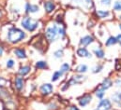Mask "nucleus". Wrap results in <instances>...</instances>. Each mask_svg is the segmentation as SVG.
Masks as SVG:
<instances>
[{"label":"nucleus","instance_id":"nucleus-4","mask_svg":"<svg viewBox=\"0 0 121 110\" xmlns=\"http://www.w3.org/2000/svg\"><path fill=\"white\" fill-rule=\"evenodd\" d=\"M93 101V95L91 93H84L82 94L80 97L77 98V103L78 106L82 108H86Z\"/></svg>","mask_w":121,"mask_h":110},{"label":"nucleus","instance_id":"nucleus-36","mask_svg":"<svg viewBox=\"0 0 121 110\" xmlns=\"http://www.w3.org/2000/svg\"><path fill=\"white\" fill-rule=\"evenodd\" d=\"M4 53V47L3 46H0V57L3 55Z\"/></svg>","mask_w":121,"mask_h":110},{"label":"nucleus","instance_id":"nucleus-11","mask_svg":"<svg viewBox=\"0 0 121 110\" xmlns=\"http://www.w3.org/2000/svg\"><path fill=\"white\" fill-rule=\"evenodd\" d=\"M43 8L47 14H53L56 9V4L53 0H45L43 2Z\"/></svg>","mask_w":121,"mask_h":110},{"label":"nucleus","instance_id":"nucleus-38","mask_svg":"<svg viewBox=\"0 0 121 110\" xmlns=\"http://www.w3.org/2000/svg\"><path fill=\"white\" fill-rule=\"evenodd\" d=\"M118 29H119V30L121 31V22L119 23V24H118Z\"/></svg>","mask_w":121,"mask_h":110},{"label":"nucleus","instance_id":"nucleus-24","mask_svg":"<svg viewBox=\"0 0 121 110\" xmlns=\"http://www.w3.org/2000/svg\"><path fill=\"white\" fill-rule=\"evenodd\" d=\"M64 56H65V51H64V49H62V48L56 50V51H54V53H53V57H54L56 60H61Z\"/></svg>","mask_w":121,"mask_h":110},{"label":"nucleus","instance_id":"nucleus-22","mask_svg":"<svg viewBox=\"0 0 121 110\" xmlns=\"http://www.w3.org/2000/svg\"><path fill=\"white\" fill-rule=\"evenodd\" d=\"M60 72L65 76L67 75L68 73H69V71L71 70V66H70V63H63L62 64L60 65V68H59Z\"/></svg>","mask_w":121,"mask_h":110},{"label":"nucleus","instance_id":"nucleus-39","mask_svg":"<svg viewBox=\"0 0 121 110\" xmlns=\"http://www.w3.org/2000/svg\"><path fill=\"white\" fill-rule=\"evenodd\" d=\"M117 17H118V20H119V21L121 22V14H119V15H118Z\"/></svg>","mask_w":121,"mask_h":110},{"label":"nucleus","instance_id":"nucleus-25","mask_svg":"<svg viewBox=\"0 0 121 110\" xmlns=\"http://www.w3.org/2000/svg\"><path fill=\"white\" fill-rule=\"evenodd\" d=\"M63 77H64V75L61 73L60 70H56V71H55V72L53 73V75H52V77H51V81H52V82H56V81H58L59 79H61Z\"/></svg>","mask_w":121,"mask_h":110},{"label":"nucleus","instance_id":"nucleus-12","mask_svg":"<svg viewBox=\"0 0 121 110\" xmlns=\"http://www.w3.org/2000/svg\"><path fill=\"white\" fill-rule=\"evenodd\" d=\"M76 55H77V57L83 58V59H91L92 58V53L85 47H79L76 50Z\"/></svg>","mask_w":121,"mask_h":110},{"label":"nucleus","instance_id":"nucleus-35","mask_svg":"<svg viewBox=\"0 0 121 110\" xmlns=\"http://www.w3.org/2000/svg\"><path fill=\"white\" fill-rule=\"evenodd\" d=\"M116 38H117V44H119L121 47V33H118L117 35H116Z\"/></svg>","mask_w":121,"mask_h":110},{"label":"nucleus","instance_id":"nucleus-30","mask_svg":"<svg viewBox=\"0 0 121 110\" xmlns=\"http://www.w3.org/2000/svg\"><path fill=\"white\" fill-rule=\"evenodd\" d=\"M9 85V81L6 79H4L3 77H0V88H3V87H7Z\"/></svg>","mask_w":121,"mask_h":110},{"label":"nucleus","instance_id":"nucleus-6","mask_svg":"<svg viewBox=\"0 0 121 110\" xmlns=\"http://www.w3.org/2000/svg\"><path fill=\"white\" fill-rule=\"evenodd\" d=\"M110 100L112 102L113 107H116L117 109L121 110V89L119 90H117L111 94Z\"/></svg>","mask_w":121,"mask_h":110},{"label":"nucleus","instance_id":"nucleus-37","mask_svg":"<svg viewBox=\"0 0 121 110\" xmlns=\"http://www.w3.org/2000/svg\"><path fill=\"white\" fill-rule=\"evenodd\" d=\"M2 16H3V11L0 9V18H2Z\"/></svg>","mask_w":121,"mask_h":110},{"label":"nucleus","instance_id":"nucleus-16","mask_svg":"<svg viewBox=\"0 0 121 110\" xmlns=\"http://www.w3.org/2000/svg\"><path fill=\"white\" fill-rule=\"evenodd\" d=\"M13 53H14V55H15L18 59H20V60H26V59L27 58L26 51V50L23 49V48H16V49H14V50H13Z\"/></svg>","mask_w":121,"mask_h":110},{"label":"nucleus","instance_id":"nucleus-17","mask_svg":"<svg viewBox=\"0 0 121 110\" xmlns=\"http://www.w3.org/2000/svg\"><path fill=\"white\" fill-rule=\"evenodd\" d=\"M99 86L102 89H104L105 90H108L114 86V81H113V79L111 78H104Z\"/></svg>","mask_w":121,"mask_h":110},{"label":"nucleus","instance_id":"nucleus-40","mask_svg":"<svg viewBox=\"0 0 121 110\" xmlns=\"http://www.w3.org/2000/svg\"><path fill=\"white\" fill-rule=\"evenodd\" d=\"M94 110H96V109H94Z\"/></svg>","mask_w":121,"mask_h":110},{"label":"nucleus","instance_id":"nucleus-31","mask_svg":"<svg viewBox=\"0 0 121 110\" xmlns=\"http://www.w3.org/2000/svg\"><path fill=\"white\" fill-rule=\"evenodd\" d=\"M114 85H115L117 88L121 89V78L120 77H117V78L115 79V80H114Z\"/></svg>","mask_w":121,"mask_h":110},{"label":"nucleus","instance_id":"nucleus-13","mask_svg":"<svg viewBox=\"0 0 121 110\" xmlns=\"http://www.w3.org/2000/svg\"><path fill=\"white\" fill-rule=\"evenodd\" d=\"M92 52H93V54L95 55L96 58H98L99 60H102V59L105 58V51L101 48L100 45H97V46L93 47L92 48Z\"/></svg>","mask_w":121,"mask_h":110},{"label":"nucleus","instance_id":"nucleus-27","mask_svg":"<svg viewBox=\"0 0 121 110\" xmlns=\"http://www.w3.org/2000/svg\"><path fill=\"white\" fill-rule=\"evenodd\" d=\"M15 64H16V63H15V61L13 59H9L6 62V67L8 69H13L14 66H15Z\"/></svg>","mask_w":121,"mask_h":110},{"label":"nucleus","instance_id":"nucleus-21","mask_svg":"<svg viewBox=\"0 0 121 110\" xmlns=\"http://www.w3.org/2000/svg\"><path fill=\"white\" fill-rule=\"evenodd\" d=\"M117 44V41L116 35H110V36L105 40V42H104V45H105V47H107V48L116 46Z\"/></svg>","mask_w":121,"mask_h":110},{"label":"nucleus","instance_id":"nucleus-15","mask_svg":"<svg viewBox=\"0 0 121 110\" xmlns=\"http://www.w3.org/2000/svg\"><path fill=\"white\" fill-rule=\"evenodd\" d=\"M25 9L26 14H36L39 11V7L36 4H31V3H26Z\"/></svg>","mask_w":121,"mask_h":110},{"label":"nucleus","instance_id":"nucleus-14","mask_svg":"<svg viewBox=\"0 0 121 110\" xmlns=\"http://www.w3.org/2000/svg\"><path fill=\"white\" fill-rule=\"evenodd\" d=\"M14 89L18 91H22L25 88V85H26V81H25V79L23 77H16L14 79Z\"/></svg>","mask_w":121,"mask_h":110},{"label":"nucleus","instance_id":"nucleus-8","mask_svg":"<svg viewBox=\"0 0 121 110\" xmlns=\"http://www.w3.org/2000/svg\"><path fill=\"white\" fill-rule=\"evenodd\" d=\"M94 43H96V40L94 38V36L92 35H83L80 40H79V45L80 47H88V46H91L93 45Z\"/></svg>","mask_w":121,"mask_h":110},{"label":"nucleus","instance_id":"nucleus-3","mask_svg":"<svg viewBox=\"0 0 121 110\" xmlns=\"http://www.w3.org/2000/svg\"><path fill=\"white\" fill-rule=\"evenodd\" d=\"M21 26L26 31L33 33L36 30H38V28L39 26V23L38 20L33 19L30 16H26L21 20Z\"/></svg>","mask_w":121,"mask_h":110},{"label":"nucleus","instance_id":"nucleus-29","mask_svg":"<svg viewBox=\"0 0 121 110\" xmlns=\"http://www.w3.org/2000/svg\"><path fill=\"white\" fill-rule=\"evenodd\" d=\"M99 6L102 8H109L112 6V0H99Z\"/></svg>","mask_w":121,"mask_h":110},{"label":"nucleus","instance_id":"nucleus-1","mask_svg":"<svg viewBox=\"0 0 121 110\" xmlns=\"http://www.w3.org/2000/svg\"><path fill=\"white\" fill-rule=\"evenodd\" d=\"M26 38V33L18 27H10L7 33V40L11 44H17Z\"/></svg>","mask_w":121,"mask_h":110},{"label":"nucleus","instance_id":"nucleus-28","mask_svg":"<svg viewBox=\"0 0 121 110\" xmlns=\"http://www.w3.org/2000/svg\"><path fill=\"white\" fill-rule=\"evenodd\" d=\"M113 9L117 12H121V0L115 1L114 5H113Z\"/></svg>","mask_w":121,"mask_h":110},{"label":"nucleus","instance_id":"nucleus-19","mask_svg":"<svg viewBox=\"0 0 121 110\" xmlns=\"http://www.w3.org/2000/svg\"><path fill=\"white\" fill-rule=\"evenodd\" d=\"M94 95L96 96L97 99L100 100V99H103L105 97V94H106V90L104 89H102L100 86H98L95 90H94Z\"/></svg>","mask_w":121,"mask_h":110},{"label":"nucleus","instance_id":"nucleus-34","mask_svg":"<svg viewBox=\"0 0 121 110\" xmlns=\"http://www.w3.org/2000/svg\"><path fill=\"white\" fill-rule=\"evenodd\" d=\"M48 107H49V109L50 110H55L57 108V105H56V103H51V104L49 105Z\"/></svg>","mask_w":121,"mask_h":110},{"label":"nucleus","instance_id":"nucleus-10","mask_svg":"<svg viewBox=\"0 0 121 110\" xmlns=\"http://www.w3.org/2000/svg\"><path fill=\"white\" fill-rule=\"evenodd\" d=\"M39 92L42 96H49L54 92V85L52 83H43L39 87Z\"/></svg>","mask_w":121,"mask_h":110},{"label":"nucleus","instance_id":"nucleus-5","mask_svg":"<svg viewBox=\"0 0 121 110\" xmlns=\"http://www.w3.org/2000/svg\"><path fill=\"white\" fill-rule=\"evenodd\" d=\"M94 15L99 20H107V19H110L113 16V13L109 9L98 8V9L94 10Z\"/></svg>","mask_w":121,"mask_h":110},{"label":"nucleus","instance_id":"nucleus-33","mask_svg":"<svg viewBox=\"0 0 121 110\" xmlns=\"http://www.w3.org/2000/svg\"><path fill=\"white\" fill-rule=\"evenodd\" d=\"M66 110H81V109L79 108L78 106H75V105H69V106H67Z\"/></svg>","mask_w":121,"mask_h":110},{"label":"nucleus","instance_id":"nucleus-18","mask_svg":"<svg viewBox=\"0 0 121 110\" xmlns=\"http://www.w3.org/2000/svg\"><path fill=\"white\" fill-rule=\"evenodd\" d=\"M73 71L76 74H82V75H84V74H86L88 71V66L86 63H79L78 65H76L74 67V70Z\"/></svg>","mask_w":121,"mask_h":110},{"label":"nucleus","instance_id":"nucleus-2","mask_svg":"<svg viewBox=\"0 0 121 110\" xmlns=\"http://www.w3.org/2000/svg\"><path fill=\"white\" fill-rule=\"evenodd\" d=\"M58 27H59V24H57L56 22L50 24L46 27L45 32H44V36H45L46 40L49 43L56 42V40L59 39V36H58Z\"/></svg>","mask_w":121,"mask_h":110},{"label":"nucleus","instance_id":"nucleus-7","mask_svg":"<svg viewBox=\"0 0 121 110\" xmlns=\"http://www.w3.org/2000/svg\"><path fill=\"white\" fill-rule=\"evenodd\" d=\"M113 108L112 102L109 98H103L99 100V103L96 106V110H111Z\"/></svg>","mask_w":121,"mask_h":110},{"label":"nucleus","instance_id":"nucleus-32","mask_svg":"<svg viewBox=\"0 0 121 110\" xmlns=\"http://www.w3.org/2000/svg\"><path fill=\"white\" fill-rule=\"evenodd\" d=\"M70 86H69V84L68 83V81L67 82H65L62 86H61V88H60V90L62 91V92H65L66 90H68V89L69 88Z\"/></svg>","mask_w":121,"mask_h":110},{"label":"nucleus","instance_id":"nucleus-20","mask_svg":"<svg viewBox=\"0 0 121 110\" xmlns=\"http://www.w3.org/2000/svg\"><path fill=\"white\" fill-rule=\"evenodd\" d=\"M31 72V66L30 65H28V64H26V65H22L20 68H19V70H18V74H19V76L20 77H26L29 73Z\"/></svg>","mask_w":121,"mask_h":110},{"label":"nucleus","instance_id":"nucleus-9","mask_svg":"<svg viewBox=\"0 0 121 110\" xmlns=\"http://www.w3.org/2000/svg\"><path fill=\"white\" fill-rule=\"evenodd\" d=\"M86 79V77H85L82 74H74L70 77V79L68 80V83L69 86H75V85H80Z\"/></svg>","mask_w":121,"mask_h":110},{"label":"nucleus","instance_id":"nucleus-26","mask_svg":"<svg viewBox=\"0 0 121 110\" xmlns=\"http://www.w3.org/2000/svg\"><path fill=\"white\" fill-rule=\"evenodd\" d=\"M103 67H104V65H103L102 63H97V64H95V65L91 68V72H92L93 74H99V73L102 72Z\"/></svg>","mask_w":121,"mask_h":110},{"label":"nucleus","instance_id":"nucleus-23","mask_svg":"<svg viewBox=\"0 0 121 110\" xmlns=\"http://www.w3.org/2000/svg\"><path fill=\"white\" fill-rule=\"evenodd\" d=\"M35 67L38 70H45V69L49 68V65L46 61H38L35 63Z\"/></svg>","mask_w":121,"mask_h":110}]
</instances>
